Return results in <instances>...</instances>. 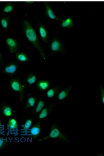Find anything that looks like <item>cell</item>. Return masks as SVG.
<instances>
[{
    "label": "cell",
    "instance_id": "6da1fadb",
    "mask_svg": "<svg viewBox=\"0 0 104 156\" xmlns=\"http://www.w3.org/2000/svg\"><path fill=\"white\" fill-rule=\"evenodd\" d=\"M23 30L27 39L36 47L41 54L42 58L45 60L46 59V54L39 43L37 33L32 26L31 23L28 21H24L23 23Z\"/></svg>",
    "mask_w": 104,
    "mask_h": 156
},
{
    "label": "cell",
    "instance_id": "7a4b0ae2",
    "mask_svg": "<svg viewBox=\"0 0 104 156\" xmlns=\"http://www.w3.org/2000/svg\"><path fill=\"white\" fill-rule=\"evenodd\" d=\"M63 139V141H65L66 143L69 144V139L66 134H63L62 132L59 130L58 127L56 126V123H53L52 126L51 127L50 132L49 133L48 135L46 137L43 139H39L38 141H44L45 139Z\"/></svg>",
    "mask_w": 104,
    "mask_h": 156
},
{
    "label": "cell",
    "instance_id": "3957f363",
    "mask_svg": "<svg viewBox=\"0 0 104 156\" xmlns=\"http://www.w3.org/2000/svg\"><path fill=\"white\" fill-rule=\"evenodd\" d=\"M10 86L12 90L19 93L20 100L21 101L24 98L25 88L20 80L17 78H12L10 80Z\"/></svg>",
    "mask_w": 104,
    "mask_h": 156
},
{
    "label": "cell",
    "instance_id": "277c9868",
    "mask_svg": "<svg viewBox=\"0 0 104 156\" xmlns=\"http://www.w3.org/2000/svg\"><path fill=\"white\" fill-rule=\"evenodd\" d=\"M51 51L53 53H63L65 52L64 47L63 43L59 39L54 38L50 44Z\"/></svg>",
    "mask_w": 104,
    "mask_h": 156
},
{
    "label": "cell",
    "instance_id": "5b68a950",
    "mask_svg": "<svg viewBox=\"0 0 104 156\" xmlns=\"http://www.w3.org/2000/svg\"><path fill=\"white\" fill-rule=\"evenodd\" d=\"M19 68V65L15 62H10L5 65L3 69V72L8 75L12 76L17 71Z\"/></svg>",
    "mask_w": 104,
    "mask_h": 156
},
{
    "label": "cell",
    "instance_id": "8992f818",
    "mask_svg": "<svg viewBox=\"0 0 104 156\" xmlns=\"http://www.w3.org/2000/svg\"><path fill=\"white\" fill-rule=\"evenodd\" d=\"M30 136L32 139L36 140L38 139L41 132V123L40 122H37L33 125H32L30 129Z\"/></svg>",
    "mask_w": 104,
    "mask_h": 156
},
{
    "label": "cell",
    "instance_id": "52a82bcc",
    "mask_svg": "<svg viewBox=\"0 0 104 156\" xmlns=\"http://www.w3.org/2000/svg\"><path fill=\"white\" fill-rule=\"evenodd\" d=\"M8 48L11 53H15L18 49V44L15 39L9 38L6 40Z\"/></svg>",
    "mask_w": 104,
    "mask_h": 156
},
{
    "label": "cell",
    "instance_id": "ba28073f",
    "mask_svg": "<svg viewBox=\"0 0 104 156\" xmlns=\"http://www.w3.org/2000/svg\"><path fill=\"white\" fill-rule=\"evenodd\" d=\"M45 6L46 8L45 15L47 17H49L50 19L54 20H56V21L60 20V19L55 15L53 10L51 8L50 5H49L48 3H45Z\"/></svg>",
    "mask_w": 104,
    "mask_h": 156
},
{
    "label": "cell",
    "instance_id": "9c48e42d",
    "mask_svg": "<svg viewBox=\"0 0 104 156\" xmlns=\"http://www.w3.org/2000/svg\"><path fill=\"white\" fill-rule=\"evenodd\" d=\"M54 105L53 104L45 108H43L41 110V111L39 113L38 118L40 119H43L46 118L49 115V114H50V112L52 111V110L54 108Z\"/></svg>",
    "mask_w": 104,
    "mask_h": 156
},
{
    "label": "cell",
    "instance_id": "30bf717a",
    "mask_svg": "<svg viewBox=\"0 0 104 156\" xmlns=\"http://www.w3.org/2000/svg\"><path fill=\"white\" fill-rule=\"evenodd\" d=\"M36 85L40 90L46 91L50 86V82L46 80H40L37 81Z\"/></svg>",
    "mask_w": 104,
    "mask_h": 156
},
{
    "label": "cell",
    "instance_id": "8fae6325",
    "mask_svg": "<svg viewBox=\"0 0 104 156\" xmlns=\"http://www.w3.org/2000/svg\"><path fill=\"white\" fill-rule=\"evenodd\" d=\"M39 32L43 42H47L48 38L47 31L44 25L41 22L39 23Z\"/></svg>",
    "mask_w": 104,
    "mask_h": 156
},
{
    "label": "cell",
    "instance_id": "7c38bea8",
    "mask_svg": "<svg viewBox=\"0 0 104 156\" xmlns=\"http://www.w3.org/2000/svg\"><path fill=\"white\" fill-rule=\"evenodd\" d=\"M16 58L21 63H27L29 61V56L26 53L22 52L17 51L15 53Z\"/></svg>",
    "mask_w": 104,
    "mask_h": 156
},
{
    "label": "cell",
    "instance_id": "4fadbf2b",
    "mask_svg": "<svg viewBox=\"0 0 104 156\" xmlns=\"http://www.w3.org/2000/svg\"><path fill=\"white\" fill-rule=\"evenodd\" d=\"M72 88V85H70L68 86L67 88H65V89L61 91L58 95V99L59 100H65L69 95Z\"/></svg>",
    "mask_w": 104,
    "mask_h": 156
},
{
    "label": "cell",
    "instance_id": "5bb4252c",
    "mask_svg": "<svg viewBox=\"0 0 104 156\" xmlns=\"http://www.w3.org/2000/svg\"><path fill=\"white\" fill-rule=\"evenodd\" d=\"M3 115L6 117H10L12 115V110L10 106L8 104H4L1 108Z\"/></svg>",
    "mask_w": 104,
    "mask_h": 156
},
{
    "label": "cell",
    "instance_id": "9a60e30c",
    "mask_svg": "<svg viewBox=\"0 0 104 156\" xmlns=\"http://www.w3.org/2000/svg\"><path fill=\"white\" fill-rule=\"evenodd\" d=\"M37 100V98L33 96H31L28 98L24 106V109H29L30 108L33 107L36 104Z\"/></svg>",
    "mask_w": 104,
    "mask_h": 156
},
{
    "label": "cell",
    "instance_id": "2e32d148",
    "mask_svg": "<svg viewBox=\"0 0 104 156\" xmlns=\"http://www.w3.org/2000/svg\"><path fill=\"white\" fill-rule=\"evenodd\" d=\"M8 127L10 130H16L18 127V123L17 120L12 118H10L8 120Z\"/></svg>",
    "mask_w": 104,
    "mask_h": 156
},
{
    "label": "cell",
    "instance_id": "e0dca14e",
    "mask_svg": "<svg viewBox=\"0 0 104 156\" xmlns=\"http://www.w3.org/2000/svg\"><path fill=\"white\" fill-rule=\"evenodd\" d=\"M59 88H60V86H54L47 91L46 93L47 98H53L58 92Z\"/></svg>",
    "mask_w": 104,
    "mask_h": 156
},
{
    "label": "cell",
    "instance_id": "ac0fdd59",
    "mask_svg": "<svg viewBox=\"0 0 104 156\" xmlns=\"http://www.w3.org/2000/svg\"><path fill=\"white\" fill-rule=\"evenodd\" d=\"M74 22L72 18H67V19L62 21L61 24V27L63 28H70L73 27Z\"/></svg>",
    "mask_w": 104,
    "mask_h": 156
},
{
    "label": "cell",
    "instance_id": "d6986e66",
    "mask_svg": "<svg viewBox=\"0 0 104 156\" xmlns=\"http://www.w3.org/2000/svg\"><path fill=\"white\" fill-rule=\"evenodd\" d=\"M27 82L29 85H33L34 83L37 82V74L34 72H32L29 74L27 77Z\"/></svg>",
    "mask_w": 104,
    "mask_h": 156
},
{
    "label": "cell",
    "instance_id": "ffe728a7",
    "mask_svg": "<svg viewBox=\"0 0 104 156\" xmlns=\"http://www.w3.org/2000/svg\"><path fill=\"white\" fill-rule=\"evenodd\" d=\"M33 118H29L25 121L24 122V124L23 125L22 127V131L23 132H25L27 131H28L30 129V128L32 126L33 124Z\"/></svg>",
    "mask_w": 104,
    "mask_h": 156
},
{
    "label": "cell",
    "instance_id": "44dd1931",
    "mask_svg": "<svg viewBox=\"0 0 104 156\" xmlns=\"http://www.w3.org/2000/svg\"><path fill=\"white\" fill-rule=\"evenodd\" d=\"M45 103L44 102V100H43L41 98H40L37 102L36 107L35 108V111L37 114H39L41 111V110L43 109L45 107Z\"/></svg>",
    "mask_w": 104,
    "mask_h": 156
},
{
    "label": "cell",
    "instance_id": "7402d4cb",
    "mask_svg": "<svg viewBox=\"0 0 104 156\" xmlns=\"http://www.w3.org/2000/svg\"><path fill=\"white\" fill-rule=\"evenodd\" d=\"M10 16H8V17L3 18L1 20V24L2 25L3 28L5 30H7L8 29V24L10 22Z\"/></svg>",
    "mask_w": 104,
    "mask_h": 156
},
{
    "label": "cell",
    "instance_id": "603a6c76",
    "mask_svg": "<svg viewBox=\"0 0 104 156\" xmlns=\"http://www.w3.org/2000/svg\"><path fill=\"white\" fill-rule=\"evenodd\" d=\"M14 10V6L12 4L9 3L6 5L3 8V12L4 13H10L12 12Z\"/></svg>",
    "mask_w": 104,
    "mask_h": 156
},
{
    "label": "cell",
    "instance_id": "cb8c5ba5",
    "mask_svg": "<svg viewBox=\"0 0 104 156\" xmlns=\"http://www.w3.org/2000/svg\"><path fill=\"white\" fill-rule=\"evenodd\" d=\"M8 145V142L2 137H0V150H2Z\"/></svg>",
    "mask_w": 104,
    "mask_h": 156
},
{
    "label": "cell",
    "instance_id": "d4e9b609",
    "mask_svg": "<svg viewBox=\"0 0 104 156\" xmlns=\"http://www.w3.org/2000/svg\"><path fill=\"white\" fill-rule=\"evenodd\" d=\"M99 88H100V93H101V98L102 100V104H104V89L102 87L101 84H99Z\"/></svg>",
    "mask_w": 104,
    "mask_h": 156
},
{
    "label": "cell",
    "instance_id": "484cf974",
    "mask_svg": "<svg viewBox=\"0 0 104 156\" xmlns=\"http://www.w3.org/2000/svg\"><path fill=\"white\" fill-rule=\"evenodd\" d=\"M3 58L2 54L0 53V64L2 63Z\"/></svg>",
    "mask_w": 104,
    "mask_h": 156
},
{
    "label": "cell",
    "instance_id": "4316f807",
    "mask_svg": "<svg viewBox=\"0 0 104 156\" xmlns=\"http://www.w3.org/2000/svg\"><path fill=\"white\" fill-rule=\"evenodd\" d=\"M2 126V123H1V120H0V130L1 129Z\"/></svg>",
    "mask_w": 104,
    "mask_h": 156
}]
</instances>
